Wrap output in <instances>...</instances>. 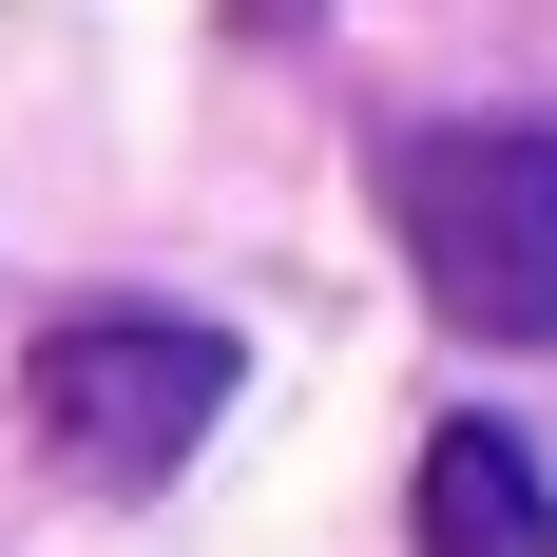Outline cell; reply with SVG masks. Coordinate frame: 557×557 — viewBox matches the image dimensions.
Wrapping results in <instances>:
<instances>
[{"label": "cell", "mask_w": 557, "mask_h": 557, "mask_svg": "<svg viewBox=\"0 0 557 557\" xmlns=\"http://www.w3.org/2000/svg\"><path fill=\"white\" fill-rule=\"evenodd\" d=\"M423 557H557V481L519 423H443L423 443Z\"/></svg>", "instance_id": "obj_3"}, {"label": "cell", "mask_w": 557, "mask_h": 557, "mask_svg": "<svg viewBox=\"0 0 557 557\" xmlns=\"http://www.w3.org/2000/svg\"><path fill=\"white\" fill-rule=\"evenodd\" d=\"M385 231L461 346H557V135L539 115H443L385 154Z\"/></svg>", "instance_id": "obj_1"}, {"label": "cell", "mask_w": 557, "mask_h": 557, "mask_svg": "<svg viewBox=\"0 0 557 557\" xmlns=\"http://www.w3.org/2000/svg\"><path fill=\"white\" fill-rule=\"evenodd\" d=\"M20 404H39V443L77 461V481H173V461L231 423V327H193V308H58L39 346H20Z\"/></svg>", "instance_id": "obj_2"}]
</instances>
